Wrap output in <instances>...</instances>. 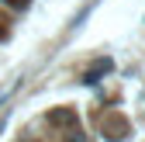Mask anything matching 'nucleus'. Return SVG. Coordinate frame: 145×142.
<instances>
[{
    "label": "nucleus",
    "mask_w": 145,
    "mask_h": 142,
    "mask_svg": "<svg viewBox=\"0 0 145 142\" xmlns=\"http://www.w3.org/2000/svg\"><path fill=\"white\" fill-rule=\"evenodd\" d=\"M107 69H111V59H97V62L83 73V83H97V76H104Z\"/></svg>",
    "instance_id": "nucleus-1"
},
{
    "label": "nucleus",
    "mask_w": 145,
    "mask_h": 142,
    "mask_svg": "<svg viewBox=\"0 0 145 142\" xmlns=\"http://www.w3.org/2000/svg\"><path fill=\"white\" fill-rule=\"evenodd\" d=\"M48 121H52V125H66V121H76V118H72V111H56Z\"/></svg>",
    "instance_id": "nucleus-2"
},
{
    "label": "nucleus",
    "mask_w": 145,
    "mask_h": 142,
    "mask_svg": "<svg viewBox=\"0 0 145 142\" xmlns=\"http://www.w3.org/2000/svg\"><path fill=\"white\" fill-rule=\"evenodd\" d=\"M4 4H24V0H4Z\"/></svg>",
    "instance_id": "nucleus-3"
}]
</instances>
